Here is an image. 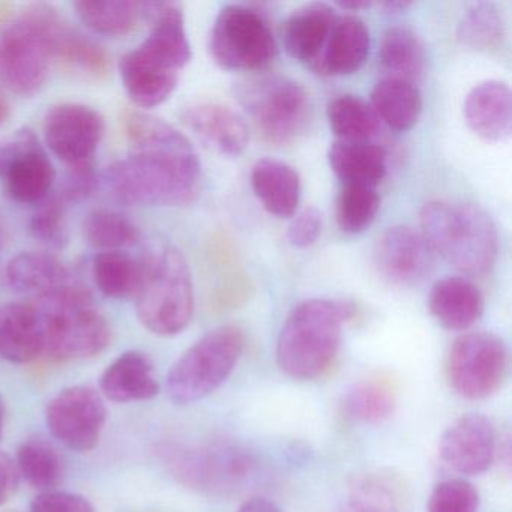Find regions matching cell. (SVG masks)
<instances>
[{
	"mask_svg": "<svg viewBox=\"0 0 512 512\" xmlns=\"http://www.w3.org/2000/svg\"><path fill=\"white\" fill-rule=\"evenodd\" d=\"M404 484L385 470H370L353 478L347 493V512H403Z\"/></svg>",
	"mask_w": 512,
	"mask_h": 512,
	"instance_id": "4dcf8cb0",
	"label": "cell"
},
{
	"mask_svg": "<svg viewBox=\"0 0 512 512\" xmlns=\"http://www.w3.org/2000/svg\"><path fill=\"white\" fill-rule=\"evenodd\" d=\"M337 17L329 5L319 2L293 11L284 23V49L295 61L316 71Z\"/></svg>",
	"mask_w": 512,
	"mask_h": 512,
	"instance_id": "ffe728a7",
	"label": "cell"
},
{
	"mask_svg": "<svg viewBox=\"0 0 512 512\" xmlns=\"http://www.w3.org/2000/svg\"><path fill=\"white\" fill-rule=\"evenodd\" d=\"M508 352L499 335L476 331L461 335L449 350L446 373L454 391L467 400H484L499 391Z\"/></svg>",
	"mask_w": 512,
	"mask_h": 512,
	"instance_id": "8fae6325",
	"label": "cell"
},
{
	"mask_svg": "<svg viewBox=\"0 0 512 512\" xmlns=\"http://www.w3.org/2000/svg\"><path fill=\"white\" fill-rule=\"evenodd\" d=\"M244 349L245 335L238 326H218L203 335L170 368L166 380L170 400L187 406L209 397L229 379Z\"/></svg>",
	"mask_w": 512,
	"mask_h": 512,
	"instance_id": "52a82bcc",
	"label": "cell"
},
{
	"mask_svg": "<svg viewBox=\"0 0 512 512\" xmlns=\"http://www.w3.org/2000/svg\"><path fill=\"white\" fill-rule=\"evenodd\" d=\"M122 85L140 109H155L166 103L179 82V73L167 70L134 49L119 61Z\"/></svg>",
	"mask_w": 512,
	"mask_h": 512,
	"instance_id": "d4e9b609",
	"label": "cell"
},
{
	"mask_svg": "<svg viewBox=\"0 0 512 512\" xmlns=\"http://www.w3.org/2000/svg\"><path fill=\"white\" fill-rule=\"evenodd\" d=\"M8 287L34 301L49 298L79 278L58 257L44 251H25L8 262L5 269Z\"/></svg>",
	"mask_w": 512,
	"mask_h": 512,
	"instance_id": "d6986e66",
	"label": "cell"
},
{
	"mask_svg": "<svg viewBox=\"0 0 512 512\" xmlns=\"http://www.w3.org/2000/svg\"><path fill=\"white\" fill-rule=\"evenodd\" d=\"M238 512H283L277 503L272 502L268 497H251L242 502Z\"/></svg>",
	"mask_w": 512,
	"mask_h": 512,
	"instance_id": "7dc6e473",
	"label": "cell"
},
{
	"mask_svg": "<svg viewBox=\"0 0 512 512\" xmlns=\"http://www.w3.org/2000/svg\"><path fill=\"white\" fill-rule=\"evenodd\" d=\"M340 7L344 10L359 11L362 8L370 7V4L368 2H344V4H340Z\"/></svg>",
	"mask_w": 512,
	"mask_h": 512,
	"instance_id": "f907efd6",
	"label": "cell"
},
{
	"mask_svg": "<svg viewBox=\"0 0 512 512\" xmlns=\"http://www.w3.org/2000/svg\"><path fill=\"white\" fill-rule=\"evenodd\" d=\"M380 197L376 188L367 185H344L337 199L338 227L349 235L364 232L376 220Z\"/></svg>",
	"mask_w": 512,
	"mask_h": 512,
	"instance_id": "f35d334b",
	"label": "cell"
},
{
	"mask_svg": "<svg viewBox=\"0 0 512 512\" xmlns=\"http://www.w3.org/2000/svg\"><path fill=\"white\" fill-rule=\"evenodd\" d=\"M92 277L107 298H136L143 277L142 257L127 251H101L92 262Z\"/></svg>",
	"mask_w": 512,
	"mask_h": 512,
	"instance_id": "d6a6232c",
	"label": "cell"
},
{
	"mask_svg": "<svg viewBox=\"0 0 512 512\" xmlns=\"http://www.w3.org/2000/svg\"><path fill=\"white\" fill-rule=\"evenodd\" d=\"M328 122L340 142H370L379 131L371 104L355 95H340L328 106Z\"/></svg>",
	"mask_w": 512,
	"mask_h": 512,
	"instance_id": "836d02e7",
	"label": "cell"
},
{
	"mask_svg": "<svg viewBox=\"0 0 512 512\" xmlns=\"http://www.w3.org/2000/svg\"><path fill=\"white\" fill-rule=\"evenodd\" d=\"M16 463L20 476L41 493L55 490L64 475L61 455L52 443L44 439L23 442L17 451Z\"/></svg>",
	"mask_w": 512,
	"mask_h": 512,
	"instance_id": "d590c367",
	"label": "cell"
},
{
	"mask_svg": "<svg viewBox=\"0 0 512 512\" xmlns=\"http://www.w3.org/2000/svg\"><path fill=\"white\" fill-rule=\"evenodd\" d=\"M143 277L136 295L140 323L152 334H181L194 314V287L184 254L170 244L152 245L142 257Z\"/></svg>",
	"mask_w": 512,
	"mask_h": 512,
	"instance_id": "5b68a950",
	"label": "cell"
},
{
	"mask_svg": "<svg viewBox=\"0 0 512 512\" xmlns=\"http://www.w3.org/2000/svg\"><path fill=\"white\" fill-rule=\"evenodd\" d=\"M209 50L221 68L253 71L271 64L278 47L271 28L256 10L227 5L212 26Z\"/></svg>",
	"mask_w": 512,
	"mask_h": 512,
	"instance_id": "9c48e42d",
	"label": "cell"
},
{
	"mask_svg": "<svg viewBox=\"0 0 512 512\" xmlns=\"http://www.w3.org/2000/svg\"><path fill=\"white\" fill-rule=\"evenodd\" d=\"M68 203L59 194H50L44 202L37 205L29 230L35 241L49 250H62L70 241L67 217Z\"/></svg>",
	"mask_w": 512,
	"mask_h": 512,
	"instance_id": "60d3db41",
	"label": "cell"
},
{
	"mask_svg": "<svg viewBox=\"0 0 512 512\" xmlns=\"http://www.w3.org/2000/svg\"><path fill=\"white\" fill-rule=\"evenodd\" d=\"M499 451L496 427L481 413H467L455 419L439 442L443 464L464 476L487 472Z\"/></svg>",
	"mask_w": 512,
	"mask_h": 512,
	"instance_id": "9a60e30c",
	"label": "cell"
},
{
	"mask_svg": "<svg viewBox=\"0 0 512 512\" xmlns=\"http://www.w3.org/2000/svg\"><path fill=\"white\" fill-rule=\"evenodd\" d=\"M182 122L200 142L224 157H239L250 142L244 116L224 104H194L184 110Z\"/></svg>",
	"mask_w": 512,
	"mask_h": 512,
	"instance_id": "ac0fdd59",
	"label": "cell"
},
{
	"mask_svg": "<svg viewBox=\"0 0 512 512\" xmlns=\"http://www.w3.org/2000/svg\"><path fill=\"white\" fill-rule=\"evenodd\" d=\"M409 7L410 4H407V2H382V4H379V8L385 10L386 13H400V11Z\"/></svg>",
	"mask_w": 512,
	"mask_h": 512,
	"instance_id": "681fc988",
	"label": "cell"
},
{
	"mask_svg": "<svg viewBox=\"0 0 512 512\" xmlns=\"http://www.w3.org/2000/svg\"><path fill=\"white\" fill-rule=\"evenodd\" d=\"M10 113V101H8L7 95H5L2 88H0V127L10 118Z\"/></svg>",
	"mask_w": 512,
	"mask_h": 512,
	"instance_id": "c3c4849f",
	"label": "cell"
},
{
	"mask_svg": "<svg viewBox=\"0 0 512 512\" xmlns=\"http://www.w3.org/2000/svg\"><path fill=\"white\" fill-rule=\"evenodd\" d=\"M464 119L473 133L490 142L509 139L512 131V97L508 85L497 80L479 83L467 94Z\"/></svg>",
	"mask_w": 512,
	"mask_h": 512,
	"instance_id": "7402d4cb",
	"label": "cell"
},
{
	"mask_svg": "<svg viewBox=\"0 0 512 512\" xmlns=\"http://www.w3.org/2000/svg\"><path fill=\"white\" fill-rule=\"evenodd\" d=\"M65 25L52 5L23 8L0 35V85L20 97L41 92L55 64L56 46Z\"/></svg>",
	"mask_w": 512,
	"mask_h": 512,
	"instance_id": "277c9868",
	"label": "cell"
},
{
	"mask_svg": "<svg viewBox=\"0 0 512 512\" xmlns=\"http://www.w3.org/2000/svg\"><path fill=\"white\" fill-rule=\"evenodd\" d=\"M421 235L434 256L443 257L467 277H482L499 251L496 226L479 206L433 200L422 208Z\"/></svg>",
	"mask_w": 512,
	"mask_h": 512,
	"instance_id": "3957f363",
	"label": "cell"
},
{
	"mask_svg": "<svg viewBox=\"0 0 512 512\" xmlns=\"http://www.w3.org/2000/svg\"><path fill=\"white\" fill-rule=\"evenodd\" d=\"M481 290L464 277L437 281L428 299L431 316L448 331H467L484 314Z\"/></svg>",
	"mask_w": 512,
	"mask_h": 512,
	"instance_id": "cb8c5ba5",
	"label": "cell"
},
{
	"mask_svg": "<svg viewBox=\"0 0 512 512\" xmlns=\"http://www.w3.org/2000/svg\"><path fill=\"white\" fill-rule=\"evenodd\" d=\"M4 419H5L4 401H2V398H0V437H2V433H4Z\"/></svg>",
	"mask_w": 512,
	"mask_h": 512,
	"instance_id": "816d5d0a",
	"label": "cell"
},
{
	"mask_svg": "<svg viewBox=\"0 0 512 512\" xmlns=\"http://www.w3.org/2000/svg\"><path fill=\"white\" fill-rule=\"evenodd\" d=\"M371 107L379 121L395 131L415 127L422 112V95L416 83L386 77L374 86Z\"/></svg>",
	"mask_w": 512,
	"mask_h": 512,
	"instance_id": "f546056e",
	"label": "cell"
},
{
	"mask_svg": "<svg viewBox=\"0 0 512 512\" xmlns=\"http://www.w3.org/2000/svg\"><path fill=\"white\" fill-rule=\"evenodd\" d=\"M130 151L104 172L116 200L133 206H187L197 199L202 163L187 136L145 112L125 118Z\"/></svg>",
	"mask_w": 512,
	"mask_h": 512,
	"instance_id": "6da1fadb",
	"label": "cell"
},
{
	"mask_svg": "<svg viewBox=\"0 0 512 512\" xmlns=\"http://www.w3.org/2000/svg\"><path fill=\"white\" fill-rule=\"evenodd\" d=\"M505 26L493 4H476L461 17L457 38L463 46L479 52L496 49L503 40Z\"/></svg>",
	"mask_w": 512,
	"mask_h": 512,
	"instance_id": "74e56055",
	"label": "cell"
},
{
	"mask_svg": "<svg viewBox=\"0 0 512 512\" xmlns=\"http://www.w3.org/2000/svg\"><path fill=\"white\" fill-rule=\"evenodd\" d=\"M5 232H7V230H5L4 218L0 215V248H2L5 242Z\"/></svg>",
	"mask_w": 512,
	"mask_h": 512,
	"instance_id": "f5cc1de1",
	"label": "cell"
},
{
	"mask_svg": "<svg viewBox=\"0 0 512 512\" xmlns=\"http://www.w3.org/2000/svg\"><path fill=\"white\" fill-rule=\"evenodd\" d=\"M370 31L356 16L337 17L317 73L326 76H349L367 61Z\"/></svg>",
	"mask_w": 512,
	"mask_h": 512,
	"instance_id": "4316f807",
	"label": "cell"
},
{
	"mask_svg": "<svg viewBox=\"0 0 512 512\" xmlns=\"http://www.w3.org/2000/svg\"><path fill=\"white\" fill-rule=\"evenodd\" d=\"M251 187L263 208L277 218H292L301 199L298 172L284 161L262 158L251 170Z\"/></svg>",
	"mask_w": 512,
	"mask_h": 512,
	"instance_id": "484cf974",
	"label": "cell"
},
{
	"mask_svg": "<svg viewBox=\"0 0 512 512\" xmlns=\"http://www.w3.org/2000/svg\"><path fill=\"white\" fill-rule=\"evenodd\" d=\"M167 455L176 478L203 493L235 491L253 476L256 467V461L247 449L230 443L169 449Z\"/></svg>",
	"mask_w": 512,
	"mask_h": 512,
	"instance_id": "30bf717a",
	"label": "cell"
},
{
	"mask_svg": "<svg viewBox=\"0 0 512 512\" xmlns=\"http://www.w3.org/2000/svg\"><path fill=\"white\" fill-rule=\"evenodd\" d=\"M31 512H95V508L80 494L50 490L43 491L32 500Z\"/></svg>",
	"mask_w": 512,
	"mask_h": 512,
	"instance_id": "ee69618b",
	"label": "cell"
},
{
	"mask_svg": "<svg viewBox=\"0 0 512 512\" xmlns=\"http://www.w3.org/2000/svg\"><path fill=\"white\" fill-rule=\"evenodd\" d=\"M100 389L113 403H134L157 397L160 383L149 356L139 350H128L104 370Z\"/></svg>",
	"mask_w": 512,
	"mask_h": 512,
	"instance_id": "603a6c76",
	"label": "cell"
},
{
	"mask_svg": "<svg viewBox=\"0 0 512 512\" xmlns=\"http://www.w3.org/2000/svg\"><path fill=\"white\" fill-rule=\"evenodd\" d=\"M83 25L107 38L131 34L146 20V2L134 0H80L73 5Z\"/></svg>",
	"mask_w": 512,
	"mask_h": 512,
	"instance_id": "f1b7e54d",
	"label": "cell"
},
{
	"mask_svg": "<svg viewBox=\"0 0 512 512\" xmlns=\"http://www.w3.org/2000/svg\"><path fill=\"white\" fill-rule=\"evenodd\" d=\"M323 218L319 209L310 208L302 209L298 214L293 215L292 223L287 232L290 244L296 248H308L319 241L322 235Z\"/></svg>",
	"mask_w": 512,
	"mask_h": 512,
	"instance_id": "f6af8a7d",
	"label": "cell"
},
{
	"mask_svg": "<svg viewBox=\"0 0 512 512\" xmlns=\"http://www.w3.org/2000/svg\"><path fill=\"white\" fill-rule=\"evenodd\" d=\"M34 304L43 319L44 353L55 361L95 358L109 346V322L80 281Z\"/></svg>",
	"mask_w": 512,
	"mask_h": 512,
	"instance_id": "8992f818",
	"label": "cell"
},
{
	"mask_svg": "<svg viewBox=\"0 0 512 512\" xmlns=\"http://www.w3.org/2000/svg\"><path fill=\"white\" fill-rule=\"evenodd\" d=\"M353 316L349 302L310 299L287 316L277 343V364L302 382L319 379L334 364L343 325Z\"/></svg>",
	"mask_w": 512,
	"mask_h": 512,
	"instance_id": "7a4b0ae2",
	"label": "cell"
},
{
	"mask_svg": "<svg viewBox=\"0 0 512 512\" xmlns=\"http://www.w3.org/2000/svg\"><path fill=\"white\" fill-rule=\"evenodd\" d=\"M107 421L101 394L89 386H71L50 400L46 422L50 433L71 451H92Z\"/></svg>",
	"mask_w": 512,
	"mask_h": 512,
	"instance_id": "4fadbf2b",
	"label": "cell"
},
{
	"mask_svg": "<svg viewBox=\"0 0 512 512\" xmlns=\"http://www.w3.org/2000/svg\"><path fill=\"white\" fill-rule=\"evenodd\" d=\"M479 493L464 478L439 482L428 497L427 512H478Z\"/></svg>",
	"mask_w": 512,
	"mask_h": 512,
	"instance_id": "b9f144b4",
	"label": "cell"
},
{
	"mask_svg": "<svg viewBox=\"0 0 512 512\" xmlns=\"http://www.w3.org/2000/svg\"><path fill=\"white\" fill-rule=\"evenodd\" d=\"M379 58L395 79L416 83L425 73L427 55L421 38L406 26H392L380 41Z\"/></svg>",
	"mask_w": 512,
	"mask_h": 512,
	"instance_id": "1f68e13d",
	"label": "cell"
},
{
	"mask_svg": "<svg viewBox=\"0 0 512 512\" xmlns=\"http://www.w3.org/2000/svg\"><path fill=\"white\" fill-rule=\"evenodd\" d=\"M344 412L364 424H382L394 415V394L383 383H358L344 397Z\"/></svg>",
	"mask_w": 512,
	"mask_h": 512,
	"instance_id": "ab89813d",
	"label": "cell"
},
{
	"mask_svg": "<svg viewBox=\"0 0 512 512\" xmlns=\"http://www.w3.org/2000/svg\"><path fill=\"white\" fill-rule=\"evenodd\" d=\"M19 467L16 460L7 452L0 451V506L16 496L20 485Z\"/></svg>",
	"mask_w": 512,
	"mask_h": 512,
	"instance_id": "bcb514c9",
	"label": "cell"
},
{
	"mask_svg": "<svg viewBox=\"0 0 512 512\" xmlns=\"http://www.w3.org/2000/svg\"><path fill=\"white\" fill-rule=\"evenodd\" d=\"M236 97L259 133L275 145L295 140L310 119L307 91L287 77H260L239 83Z\"/></svg>",
	"mask_w": 512,
	"mask_h": 512,
	"instance_id": "ba28073f",
	"label": "cell"
},
{
	"mask_svg": "<svg viewBox=\"0 0 512 512\" xmlns=\"http://www.w3.org/2000/svg\"><path fill=\"white\" fill-rule=\"evenodd\" d=\"M332 172L344 185L376 188L386 175V152L370 142L332 143L328 154Z\"/></svg>",
	"mask_w": 512,
	"mask_h": 512,
	"instance_id": "83f0119b",
	"label": "cell"
},
{
	"mask_svg": "<svg viewBox=\"0 0 512 512\" xmlns=\"http://www.w3.org/2000/svg\"><path fill=\"white\" fill-rule=\"evenodd\" d=\"M106 131L103 115L86 104L64 103L46 113L44 142L68 166L91 163Z\"/></svg>",
	"mask_w": 512,
	"mask_h": 512,
	"instance_id": "5bb4252c",
	"label": "cell"
},
{
	"mask_svg": "<svg viewBox=\"0 0 512 512\" xmlns=\"http://www.w3.org/2000/svg\"><path fill=\"white\" fill-rule=\"evenodd\" d=\"M67 176L62 184L61 193H58L67 203L79 202L88 199L98 187V175L94 164L83 163L68 166Z\"/></svg>",
	"mask_w": 512,
	"mask_h": 512,
	"instance_id": "7bdbcfd3",
	"label": "cell"
},
{
	"mask_svg": "<svg viewBox=\"0 0 512 512\" xmlns=\"http://www.w3.org/2000/svg\"><path fill=\"white\" fill-rule=\"evenodd\" d=\"M55 181V167L31 130L0 142V182L14 202L40 205L52 194Z\"/></svg>",
	"mask_w": 512,
	"mask_h": 512,
	"instance_id": "7c38bea8",
	"label": "cell"
},
{
	"mask_svg": "<svg viewBox=\"0 0 512 512\" xmlns=\"http://www.w3.org/2000/svg\"><path fill=\"white\" fill-rule=\"evenodd\" d=\"M146 20L152 23L151 32L136 49L155 64L179 73L191 61L184 11L178 4L146 2Z\"/></svg>",
	"mask_w": 512,
	"mask_h": 512,
	"instance_id": "e0dca14e",
	"label": "cell"
},
{
	"mask_svg": "<svg viewBox=\"0 0 512 512\" xmlns=\"http://www.w3.org/2000/svg\"><path fill=\"white\" fill-rule=\"evenodd\" d=\"M44 353V329L34 302L0 307V356L13 364H29Z\"/></svg>",
	"mask_w": 512,
	"mask_h": 512,
	"instance_id": "44dd1931",
	"label": "cell"
},
{
	"mask_svg": "<svg viewBox=\"0 0 512 512\" xmlns=\"http://www.w3.org/2000/svg\"><path fill=\"white\" fill-rule=\"evenodd\" d=\"M83 236L101 251H124L139 242L140 230L130 218L113 209H95L83 221Z\"/></svg>",
	"mask_w": 512,
	"mask_h": 512,
	"instance_id": "8d00e7d4",
	"label": "cell"
},
{
	"mask_svg": "<svg viewBox=\"0 0 512 512\" xmlns=\"http://www.w3.org/2000/svg\"><path fill=\"white\" fill-rule=\"evenodd\" d=\"M55 62L85 79H101L109 71L106 52L94 40L71 28L68 23L59 35Z\"/></svg>",
	"mask_w": 512,
	"mask_h": 512,
	"instance_id": "e575fe53",
	"label": "cell"
},
{
	"mask_svg": "<svg viewBox=\"0 0 512 512\" xmlns=\"http://www.w3.org/2000/svg\"><path fill=\"white\" fill-rule=\"evenodd\" d=\"M374 263L383 280L394 286L412 287L433 271L434 254L421 233L409 226H395L377 241Z\"/></svg>",
	"mask_w": 512,
	"mask_h": 512,
	"instance_id": "2e32d148",
	"label": "cell"
}]
</instances>
